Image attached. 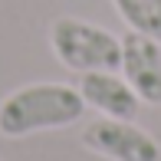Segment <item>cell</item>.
I'll list each match as a JSON object with an SVG mask.
<instances>
[{"instance_id":"obj_1","label":"cell","mask_w":161,"mask_h":161,"mask_svg":"<svg viewBox=\"0 0 161 161\" xmlns=\"http://www.w3.org/2000/svg\"><path fill=\"white\" fill-rule=\"evenodd\" d=\"M86 115V102L79 89L66 82H33L20 86L0 102V135L26 138L36 131H53L79 122Z\"/></svg>"},{"instance_id":"obj_2","label":"cell","mask_w":161,"mask_h":161,"mask_svg":"<svg viewBox=\"0 0 161 161\" xmlns=\"http://www.w3.org/2000/svg\"><path fill=\"white\" fill-rule=\"evenodd\" d=\"M49 49L72 72H119L122 40L105 26L86 23L79 17H59L49 26Z\"/></svg>"},{"instance_id":"obj_3","label":"cell","mask_w":161,"mask_h":161,"mask_svg":"<svg viewBox=\"0 0 161 161\" xmlns=\"http://www.w3.org/2000/svg\"><path fill=\"white\" fill-rule=\"evenodd\" d=\"M82 145L108 161H158L161 158V145L155 142V135L138 128L135 122L105 119V115L82 128Z\"/></svg>"},{"instance_id":"obj_4","label":"cell","mask_w":161,"mask_h":161,"mask_svg":"<svg viewBox=\"0 0 161 161\" xmlns=\"http://www.w3.org/2000/svg\"><path fill=\"white\" fill-rule=\"evenodd\" d=\"M122 76L145 105H161V43L128 30L122 36Z\"/></svg>"},{"instance_id":"obj_5","label":"cell","mask_w":161,"mask_h":161,"mask_svg":"<svg viewBox=\"0 0 161 161\" xmlns=\"http://www.w3.org/2000/svg\"><path fill=\"white\" fill-rule=\"evenodd\" d=\"M79 96H82L86 108H96L105 119H122V122H135L138 105H142L138 92L119 72H82Z\"/></svg>"},{"instance_id":"obj_6","label":"cell","mask_w":161,"mask_h":161,"mask_svg":"<svg viewBox=\"0 0 161 161\" xmlns=\"http://www.w3.org/2000/svg\"><path fill=\"white\" fill-rule=\"evenodd\" d=\"M112 3L119 17L128 23V30L161 43V0H112Z\"/></svg>"}]
</instances>
